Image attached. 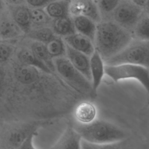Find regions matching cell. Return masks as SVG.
I'll list each match as a JSON object with an SVG mask.
<instances>
[{"instance_id":"2e32d148","label":"cell","mask_w":149,"mask_h":149,"mask_svg":"<svg viewBox=\"0 0 149 149\" xmlns=\"http://www.w3.org/2000/svg\"><path fill=\"white\" fill-rule=\"evenodd\" d=\"M73 21L76 31L87 37L94 44L97 23L91 19L83 16L73 17Z\"/></svg>"},{"instance_id":"8fae6325","label":"cell","mask_w":149,"mask_h":149,"mask_svg":"<svg viewBox=\"0 0 149 149\" xmlns=\"http://www.w3.org/2000/svg\"><path fill=\"white\" fill-rule=\"evenodd\" d=\"M23 33L9 12L0 11V40H9L20 36Z\"/></svg>"},{"instance_id":"5b68a950","label":"cell","mask_w":149,"mask_h":149,"mask_svg":"<svg viewBox=\"0 0 149 149\" xmlns=\"http://www.w3.org/2000/svg\"><path fill=\"white\" fill-rule=\"evenodd\" d=\"M105 74L115 82L126 79L138 81L149 93V70L134 64L105 65Z\"/></svg>"},{"instance_id":"ffe728a7","label":"cell","mask_w":149,"mask_h":149,"mask_svg":"<svg viewBox=\"0 0 149 149\" xmlns=\"http://www.w3.org/2000/svg\"><path fill=\"white\" fill-rule=\"evenodd\" d=\"M17 58L22 63L35 67L45 73H50L52 71L45 64L37 58L30 49H20L17 53Z\"/></svg>"},{"instance_id":"f546056e","label":"cell","mask_w":149,"mask_h":149,"mask_svg":"<svg viewBox=\"0 0 149 149\" xmlns=\"http://www.w3.org/2000/svg\"><path fill=\"white\" fill-rule=\"evenodd\" d=\"M55 0H25L26 2L34 8L45 7L49 3Z\"/></svg>"},{"instance_id":"8992f818","label":"cell","mask_w":149,"mask_h":149,"mask_svg":"<svg viewBox=\"0 0 149 149\" xmlns=\"http://www.w3.org/2000/svg\"><path fill=\"white\" fill-rule=\"evenodd\" d=\"M143 10L130 0H121L111 15L113 22L129 30L133 29L143 15Z\"/></svg>"},{"instance_id":"cb8c5ba5","label":"cell","mask_w":149,"mask_h":149,"mask_svg":"<svg viewBox=\"0 0 149 149\" xmlns=\"http://www.w3.org/2000/svg\"><path fill=\"white\" fill-rule=\"evenodd\" d=\"M81 149H132L126 139L116 142L95 144L85 140L81 141Z\"/></svg>"},{"instance_id":"83f0119b","label":"cell","mask_w":149,"mask_h":149,"mask_svg":"<svg viewBox=\"0 0 149 149\" xmlns=\"http://www.w3.org/2000/svg\"><path fill=\"white\" fill-rule=\"evenodd\" d=\"M13 49L8 44L0 42V63L7 61L11 56Z\"/></svg>"},{"instance_id":"6da1fadb","label":"cell","mask_w":149,"mask_h":149,"mask_svg":"<svg viewBox=\"0 0 149 149\" xmlns=\"http://www.w3.org/2000/svg\"><path fill=\"white\" fill-rule=\"evenodd\" d=\"M133 39L129 30L113 21L105 20L97 25L94 46L105 62L122 51Z\"/></svg>"},{"instance_id":"7a4b0ae2","label":"cell","mask_w":149,"mask_h":149,"mask_svg":"<svg viewBox=\"0 0 149 149\" xmlns=\"http://www.w3.org/2000/svg\"><path fill=\"white\" fill-rule=\"evenodd\" d=\"M73 127L82 140L95 144L116 142L126 139L125 132L119 126L108 121L96 119L88 125L75 124Z\"/></svg>"},{"instance_id":"52a82bcc","label":"cell","mask_w":149,"mask_h":149,"mask_svg":"<svg viewBox=\"0 0 149 149\" xmlns=\"http://www.w3.org/2000/svg\"><path fill=\"white\" fill-rule=\"evenodd\" d=\"M36 130L37 125L33 124H19L12 126L2 136L1 149H18L29 134Z\"/></svg>"},{"instance_id":"d6986e66","label":"cell","mask_w":149,"mask_h":149,"mask_svg":"<svg viewBox=\"0 0 149 149\" xmlns=\"http://www.w3.org/2000/svg\"><path fill=\"white\" fill-rule=\"evenodd\" d=\"M51 29L56 36L63 37L76 32L73 19L70 16L53 19Z\"/></svg>"},{"instance_id":"4316f807","label":"cell","mask_w":149,"mask_h":149,"mask_svg":"<svg viewBox=\"0 0 149 149\" xmlns=\"http://www.w3.org/2000/svg\"><path fill=\"white\" fill-rule=\"evenodd\" d=\"M120 1L121 0H100L98 2V6L101 14L111 15Z\"/></svg>"},{"instance_id":"ac0fdd59","label":"cell","mask_w":149,"mask_h":149,"mask_svg":"<svg viewBox=\"0 0 149 149\" xmlns=\"http://www.w3.org/2000/svg\"><path fill=\"white\" fill-rule=\"evenodd\" d=\"M70 2V0H55L49 3L44 9L52 19L69 17Z\"/></svg>"},{"instance_id":"d4e9b609","label":"cell","mask_w":149,"mask_h":149,"mask_svg":"<svg viewBox=\"0 0 149 149\" xmlns=\"http://www.w3.org/2000/svg\"><path fill=\"white\" fill-rule=\"evenodd\" d=\"M50 56L54 59L66 55V44L63 40L56 36L54 39L45 44Z\"/></svg>"},{"instance_id":"ba28073f","label":"cell","mask_w":149,"mask_h":149,"mask_svg":"<svg viewBox=\"0 0 149 149\" xmlns=\"http://www.w3.org/2000/svg\"><path fill=\"white\" fill-rule=\"evenodd\" d=\"M69 12L72 17L83 16L94 22H101V13L95 0H70Z\"/></svg>"},{"instance_id":"9a60e30c","label":"cell","mask_w":149,"mask_h":149,"mask_svg":"<svg viewBox=\"0 0 149 149\" xmlns=\"http://www.w3.org/2000/svg\"><path fill=\"white\" fill-rule=\"evenodd\" d=\"M90 72L91 76V84L93 90L96 93L105 74L104 61L98 52L95 50L90 56Z\"/></svg>"},{"instance_id":"484cf974","label":"cell","mask_w":149,"mask_h":149,"mask_svg":"<svg viewBox=\"0 0 149 149\" xmlns=\"http://www.w3.org/2000/svg\"><path fill=\"white\" fill-rule=\"evenodd\" d=\"M135 38L149 41V15H143L133 28Z\"/></svg>"},{"instance_id":"e0dca14e","label":"cell","mask_w":149,"mask_h":149,"mask_svg":"<svg viewBox=\"0 0 149 149\" xmlns=\"http://www.w3.org/2000/svg\"><path fill=\"white\" fill-rule=\"evenodd\" d=\"M38 70L39 69L35 67L22 63L16 67L14 73L18 81L23 84H30L38 79Z\"/></svg>"},{"instance_id":"603a6c76","label":"cell","mask_w":149,"mask_h":149,"mask_svg":"<svg viewBox=\"0 0 149 149\" xmlns=\"http://www.w3.org/2000/svg\"><path fill=\"white\" fill-rule=\"evenodd\" d=\"M26 34L27 37L33 41L40 42L45 44L56 36L52 29L49 27L31 29Z\"/></svg>"},{"instance_id":"d590c367","label":"cell","mask_w":149,"mask_h":149,"mask_svg":"<svg viewBox=\"0 0 149 149\" xmlns=\"http://www.w3.org/2000/svg\"><path fill=\"white\" fill-rule=\"evenodd\" d=\"M95 1H98H98H100V0H95Z\"/></svg>"},{"instance_id":"e575fe53","label":"cell","mask_w":149,"mask_h":149,"mask_svg":"<svg viewBox=\"0 0 149 149\" xmlns=\"http://www.w3.org/2000/svg\"><path fill=\"white\" fill-rule=\"evenodd\" d=\"M146 10L149 12V0H148V5H147V6Z\"/></svg>"},{"instance_id":"5bb4252c","label":"cell","mask_w":149,"mask_h":149,"mask_svg":"<svg viewBox=\"0 0 149 149\" xmlns=\"http://www.w3.org/2000/svg\"><path fill=\"white\" fill-rule=\"evenodd\" d=\"M63 40L70 47L89 56L95 50L94 44L91 40L77 32L63 37Z\"/></svg>"},{"instance_id":"f1b7e54d","label":"cell","mask_w":149,"mask_h":149,"mask_svg":"<svg viewBox=\"0 0 149 149\" xmlns=\"http://www.w3.org/2000/svg\"><path fill=\"white\" fill-rule=\"evenodd\" d=\"M36 134L37 130L29 134L20 145L18 149H37L34 144V139Z\"/></svg>"},{"instance_id":"836d02e7","label":"cell","mask_w":149,"mask_h":149,"mask_svg":"<svg viewBox=\"0 0 149 149\" xmlns=\"http://www.w3.org/2000/svg\"><path fill=\"white\" fill-rule=\"evenodd\" d=\"M4 2L3 0H0V11L3 9L4 8Z\"/></svg>"},{"instance_id":"1f68e13d","label":"cell","mask_w":149,"mask_h":149,"mask_svg":"<svg viewBox=\"0 0 149 149\" xmlns=\"http://www.w3.org/2000/svg\"><path fill=\"white\" fill-rule=\"evenodd\" d=\"M4 3H7L8 5H23L26 1L25 0H3Z\"/></svg>"},{"instance_id":"3957f363","label":"cell","mask_w":149,"mask_h":149,"mask_svg":"<svg viewBox=\"0 0 149 149\" xmlns=\"http://www.w3.org/2000/svg\"><path fill=\"white\" fill-rule=\"evenodd\" d=\"M55 70L62 79L74 91L87 97L95 94L91 82L78 71L65 56L54 59Z\"/></svg>"},{"instance_id":"7c38bea8","label":"cell","mask_w":149,"mask_h":149,"mask_svg":"<svg viewBox=\"0 0 149 149\" xmlns=\"http://www.w3.org/2000/svg\"><path fill=\"white\" fill-rule=\"evenodd\" d=\"M8 6L9 12L17 26L23 32L28 33L31 29V9L24 4Z\"/></svg>"},{"instance_id":"4dcf8cb0","label":"cell","mask_w":149,"mask_h":149,"mask_svg":"<svg viewBox=\"0 0 149 149\" xmlns=\"http://www.w3.org/2000/svg\"><path fill=\"white\" fill-rule=\"evenodd\" d=\"M132 1L133 3L137 5L138 6L140 7L143 9H146L148 3V0H130Z\"/></svg>"},{"instance_id":"44dd1931","label":"cell","mask_w":149,"mask_h":149,"mask_svg":"<svg viewBox=\"0 0 149 149\" xmlns=\"http://www.w3.org/2000/svg\"><path fill=\"white\" fill-rule=\"evenodd\" d=\"M30 49L37 58L45 64L51 70L55 69L54 59L49 54L45 44L33 41L30 45Z\"/></svg>"},{"instance_id":"7402d4cb","label":"cell","mask_w":149,"mask_h":149,"mask_svg":"<svg viewBox=\"0 0 149 149\" xmlns=\"http://www.w3.org/2000/svg\"><path fill=\"white\" fill-rule=\"evenodd\" d=\"M31 27L34 29L49 27L52 26L53 19L42 8L31 9Z\"/></svg>"},{"instance_id":"d6a6232c","label":"cell","mask_w":149,"mask_h":149,"mask_svg":"<svg viewBox=\"0 0 149 149\" xmlns=\"http://www.w3.org/2000/svg\"><path fill=\"white\" fill-rule=\"evenodd\" d=\"M4 77H5V75H4V73L2 71V69H0V90L2 88L3 81H4Z\"/></svg>"},{"instance_id":"277c9868","label":"cell","mask_w":149,"mask_h":149,"mask_svg":"<svg viewBox=\"0 0 149 149\" xmlns=\"http://www.w3.org/2000/svg\"><path fill=\"white\" fill-rule=\"evenodd\" d=\"M105 63L109 65L134 64L149 70V41L133 39L122 51Z\"/></svg>"},{"instance_id":"9c48e42d","label":"cell","mask_w":149,"mask_h":149,"mask_svg":"<svg viewBox=\"0 0 149 149\" xmlns=\"http://www.w3.org/2000/svg\"><path fill=\"white\" fill-rule=\"evenodd\" d=\"M82 139L73 126H68L49 149H81Z\"/></svg>"},{"instance_id":"4fadbf2b","label":"cell","mask_w":149,"mask_h":149,"mask_svg":"<svg viewBox=\"0 0 149 149\" xmlns=\"http://www.w3.org/2000/svg\"><path fill=\"white\" fill-rule=\"evenodd\" d=\"M97 111L95 105L89 101L79 103L73 112L74 118L77 124L88 125L97 119Z\"/></svg>"},{"instance_id":"30bf717a","label":"cell","mask_w":149,"mask_h":149,"mask_svg":"<svg viewBox=\"0 0 149 149\" xmlns=\"http://www.w3.org/2000/svg\"><path fill=\"white\" fill-rule=\"evenodd\" d=\"M66 44V57L72 65L86 78L91 82L90 72V56L75 50Z\"/></svg>"}]
</instances>
